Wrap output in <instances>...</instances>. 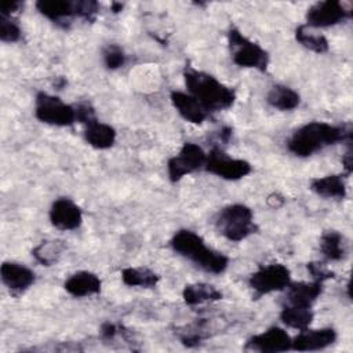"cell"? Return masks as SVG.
I'll list each match as a JSON object with an SVG mask.
<instances>
[{"label":"cell","mask_w":353,"mask_h":353,"mask_svg":"<svg viewBox=\"0 0 353 353\" xmlns=\"http://www.w3.org/2000/svg\"><path fill=\"white\" fill-rule=\"evenodd\" d=\"M350 139L352 131L349 128L323 121H310L299 127L290 137L287 141V148L298 157H309L325 146Z\"/></svg>","instance_id":"6da1fadb"},{"label":"cell","mask_w":353,"mask_h":353,"mask_svg":"<svg viewBox=\"0 0 353 353\" xmlns=\"http://www.w3.org/2000/svg\"><path fill=\"white\" fill-rule=\"evenodd\" d=\"M185 85L208 113L219 112L234 103L236 92L230 87L218 81L214 76L186 66L183 70Z\"/></svg>","instance_id":"7a4b0ae2"},{"label":"cell","mask_w":353,"mask_h":353,"mask_svg":"<svg viewBox=\"0 0 353 353\" xmlns=\"http://www.w3.org/2000/svg\"><path fill=\"white\" fill-rule=\"evenodd\" d=\"M171 247L179 255L190 259L199 268L208 273L219 274L228 268L229 259L222 252L208 248L204 240L194 232L182 229L178 230L171 239Z\"/></svg>","instance_id":"3957f363"},{"label":"cell","mask_w":353,"mask_h":353,"mask_svg":"<svg viewBox=\"0 0 353 353\" xmlns=\"http://www.w3.org/2000/svg\"><path fill=\"white\" fill-rule=\"evenodd\" d=\"M215 225L219 233L230 241H241L256 232L252 211L244 204H230L222 208Z\"/></svg>","instance_id":"277c9868"},{"label":"cell","mask_w":353,"mask_h":353,"mask_svg":"<svg viewBox=\"0 0 353 353\" xmlns=\"http://www.w3.org/2000/svg\"><path fill=\"white\" fill-rule=\"evenodd\" d=\"M232 59L237 66L254 68L265 72L269 65L268 52L256 43L247 39L239 29L232 28L228 33Z\"/></svg>","instance_id":"5b68a950"},{"label":"cell","mask_w":353,"mask_h":353,"mask_svg":"<svg viewBox=\"0 0 353 353\" xmlns=\"http://www.w3.org/2000/svg\"><path fill=\"white\" fill-rule=\"evenodd\" d=\"M34 116L41 123L57 127H68L76 121V109L65 103L58 97L47 92H39L36 95Z\"/></svg>","instance_id":"8992f818"},{"label":"cell","mask_w":353,"mask_h":353,"mask_svg":"<svg viewBox=\"0 0 353 353\" xmlns=\"http://www.w3.org/2000/svg\"><path fill=\"white\" fill-rule=\"evenodd\" d=\"M205 160L207 153L203 150V148L193 142L183 143L179 153L171 157L167 163L168 176L171 182H176L182 179L185 175L204 168Z\"/></svg>","instance_id":"52a82bcc"},{"label":"cell","mask_w":353,"mask_h":353,"mask_svg":"<svg viewBox=\"0 0 353 353\" xmlns=\"http://www.w3.org/2000/svg\"><path fill=\"white\" fill-rule=\"evenodd\" d=\"M204 170L228 181H237L251 172V164L241 159L228 156L219 148H212L207 153Z\"/></svg>","instance_id":"ba28073f"},{"label":"cell","mask_w":353,"mask_h":353,"mask_svg":"<svg viewBox=\"0 0 353 353\" xmlns=\"http://www.w3.org/2000/svg\"><path fill=\"white\" fill-rule=\"evenodd\" d=\"M248 283L256 295H265L287 288L291 283V273L281 263H270L254 272Z\"/></svg>","instance_id":"9c48e42d"},{"label":"cell","mask_w":353,"mask_h":353,"mask_svg":"<svg viewBox=\"0 0 353 353\" xmlns=\"http://www.w3.org/2000/svg\"><path fill=\"white\" fill-rule=\"evenodd\" d=\"M352 15L341 1L327 0L313 4L306 12V21L309 28H328L334 26Z\"/></svg>","instance_id":"30bf717a"},{"label":"cell","mask_w":353,"mask_h":353,"mask_svg":"<svg viewBox=\"0 0 353 353\" xmlns=\"http://www.w3.org/2000/svg\"><path fill=\"white\" fill-rule=\"evenodd\" d=\"M291 336L280 327H270L266 331L251 336L245 343V350L259 353H281L291 349Z\"/></svg>","instance_id":"8fae6325"},{"label":"cell","mask_w":353,"mask_h":353,"mask_svg":"<svg viewBox=\"0 0 353 353\" xmlns=\"http://www.w3.org/2000/svg\"><path fill=\"white\" fill-rule=\"evenodd\" d=\"M50 221L59 230H73L81 225L83 214L80 207L70 199H57L50 208Z\"/></svg>","instance_id":"7c38bea8"},{"label":"cell","mask_w":353,"mask_h":353,"mask_svg":"<svg viewBox=\"0 0 353 353\" xmlns=\"http://www.w3.org/2000/svg\"><path fill=\"white\" fill-rule=\"evenodd\" d=\"M336 341V331L331 327L320 330H302L292 341L291 349L298 352L321 350Z\"/></svg>","instance_id":"4fadbf2b"},{"label":"cell","mask_w":353,"mask_h":353,"mask_svg":"<svg viewBox=\"0 0 353 353\" xmlns=\"http://www.w3.org/2000/svg\"><path fill=\"white\" fill-rule=\"evenodd\" d=\"M3 284L11 292H23L34 283V273L17 262H4L0 268Z\"/></svg>","instance_id":"5bb4252c"},{"label":"cell","mask_w":353,"mask_h":353,"mask_svg":"<svg viewBox=\"0 0 353 353\" xmlns=\"http://www.w3.org/2000/svg\"><path fill=\"white\" fill-rule=\"evenodd\" d=\"M171 102L176 112L189 123L201 124L207 117V109L189 92L182 91H172L171 92Z\"/></svg>","instance_id":"9a60e30c"},{"label":"cell","mask_w":353,"mask_h":353,"mask_svg":"<svg viewBox=\"0 0 353 353\" xmlns=\"http://www.w3.org/2000/svg\"><path fill=\"white\" fill-rule=\"evenodd\" d=\"M36 8L41 15L62 28H68L70 19L73 17H77L74 10V1L40 0L36 3Z\"/></svg>","instance_id":"2e32d148"},{"label":"cell","mask_w":353,"mask_h":353,"mask_svg":"<svg viewBox=\"0 0 353 353\" xmlns=\"http://www.w3.org/2000/svg\"><path fill=\"white\" fill-rule=\"evenodd\" d=\"M323 283L313 280L299 281V283H290L287 287V303L298 305V306H307L312 307L313 302L321 295Z\"/></svg>","instance_id":"e0dca14e"},{"label":"cell","mask_w":353,"mask_h":353,"mask_svg":"<svg viewBox=\"0 0 353 353\" xmlns=\"http://www.w3.org/2000/svg\"><path fill=\"white\" fill-rule=\"evenodd\" d=\"M63 287L73 296H77V298L90 296L101 291V280L95 273L81 270V272L73 273L65 281Z\"/></svg>","instance_id":"ac0fdd59"},{"label":"cell","mask_w":353,"mask_h":353,"mask_svg":"<svg viewBox=\"0 0 353 353\" xmlns=\"http://www.w3.org/2000/svg\"><path fill=\"white\" fill-rule=\"evenodd\" d=\"M84 138L87 143L95 149H108L113 146L116 141V131L112 125L95 119L85 124Z\"/></svg>","instance_id":"d6986e66"},{"label":"cell","mask_w":353,"mask_h":353,"mask_svg":"<svg viewBox=\"0 0 353 353\" xmlns=\"http://www.w3.org/2000/svg\"><path fill=\"white\" fill-rule=\"evenodd\" d=\"M310 189L327 199H343L346 196V183L341 174L314 178L310 182Z\"/></svg>","instance_id":"ffe728a7"},{"label":"cell","mask_w":353,"mask_h":353,"mask_svg":"<svg viewBox=\"0 0 353 353\" xmlns=\"http://www.w3.org/2000/svg\"><path fill=\"white\" fill-rule=\"evenodd\" d=\"M281 321L294 330H306L312 320H313V312L307 306H298V305H284L280 312Z\"/></svg>","instance_id":"44dd1931"},{"label":"cell","mask_w":353,"mask_h":353,"mask_svg":"<svg viewBox=\"0 0 353 353\" xmlns=\"http://www.w3.org/2000/svg\"><path fill=\"white\" fill-rule=\"evenodd\" d=\"M266 101L274 109L285 112L295 109L301 102V97L295 90L283 84H277L270 88Z\"/></svg>","instance_id":"7402d4cb"},{"label":"cell","mask_w":353,"mask_h":353,"mask_svg":"<svg viewBox=\"0 0 353 353\" xmlns=\"http://www.w3.org/2000/svg\"><path fill=\"white\" fill-rule=\"evenodd\" d=\"M182 296L186 305L194 306L204 302L218 301L222 298V292L216 290L214 285H210L205 283H194V284H188L183 288Z\"/></svg>","instance_id":"603a6c76"},{"label":"cell","mask_w":353,"mask_h":353,"mask_svg":"<svg viewBox=\"0 0 353 353\" xmlns=\"http://www.w3.org/2000/svg\"><path fill=\"white\" fill-rule=\"evenodd\" d=\"M121 280L130 287L152 288L157 284L159 276L148 268H125L121 270Z\"/></svg>","instance_id":"cb8c5ba5"},{"label":"cell","mask_w":353,"mask_h":353,"mask_svg":"<svg viewBox=\"0 0 353 353\" xmlns=\"http://www.w3.org/2000/svg\"><path fill=\"white\" fill-rule=\"evenodd\" d=\"M320 251L328 261H341L345 256L342 236L335 230H328L321 236Z\"/></svg>","instance_id":"d4e9b609"},{"label":"cell","mask_w":353,"mask_h":353,"mask_svg":"<svg viewBox=\"0 0 353 353\" xmlns=\"http://www.w3.org/2000/svg\"><path fill=\"white\" fill-rule=\"evenodd\" d=\"M295 39L307 50H312L317 54H323L328 51V40L320 34L314 33L310 28L306 25H299L295 29Z\"/></svg>","instance_id":"484cf974"},{"label":"cell","mask_w":353,"mask_h":353,"mask_svg":"<svg viewBox=\"0 0 353 353\" xmlns=\"http://www.w3.org/2000/svg\"><path fill=\"white\" fill-rule=\"evenodd\" d=\"M62 251H63V243L58 240H51V241H41L37 247H34V250L32 251V255L41 265L50 266L59 259Z\"/></svg>","instance_id":"4316f807"},{"label":"cell","mask_w":353,"mask_h":353,"mask_svg":"<svg viewBox=\"0 0 353 353\" xmlns=\"http://www.w3.org/2000/svg\"><path fill=\"white\" fill-rule=\"evenodd\" d=\"M0 39L4 43H15L21 39V28L11 17L0 14Z\"/></svg>","instance_id":"83f0119b"},{"label":"cell","mask_w":353,"mask_h":353,"mask_svg":"<svg viewBox=\"0 0 353 353\" xmlns=\"http://www.w3.org/2000/svg\"><path fill=\"white\" fill-rule=\"evenodd\" d=\"M103 63L110 70L121 68L125 63V54L123 48L117 44H109L103 50Z\"/></svg>","instance_id":"f1b7e54d"},{"label":"cell","mask_w":353,"mask_h":353,"mask_svg":"<svg viewBox=\"0 0 353 353\" xmlns=\"http://www.w3.org/2000/svg\"><path fill=\"white\" fill-rule=\"evenodd\" d=\"M99 4L94 0H77L74 1V10L76 15L85 19V21H94L95 14L98 12Z\"/></svg>","instance_id":"f546056e"},{"label":"cell","mask_w":353,"mask_h":353,"mask_svg":"<svg viewBox=\"0 0 353 353\" xmlns=\"http://www.w3.org/2000/svg\"><path fill=\"white\" fill-rule=\"evenodd\" d=\"M74 109H76V121H80L84 125L97 119L94 108L87 102L79 103L77 106H74Z\"/></svg>","instance_id":"4dcf8cb0"},{"label":"cell","mask_w":353,"mask_h":353,"mask_svg":"<svg viewBox=\"0 0 353 353\" xmlns=\"http://www.w3.org/2000/svg\"><path fill=\"white\" fill-rule=\"evenodd\" d=\"M307 269L312 273L313 279L317 280V281H321V283L334 277V273L331 270H328L323 263H319V262L307 263Z\"/></svg>","instance_id":"1f68e13d"},{"label":"cell","mask_w":353,"mask_h":353,"mask_svg":"<svg viewBox=\"0 0 353 353\" xmlns=\"http://www.w3.org/2000/svg\"><path fill=\"white\" fill-rule=\"evenodd\" d=\"M119 334V327L110 321L108 323H103L102 327H101V336L105 339V341H110L113 339L116 335Z\"/></svg>","instance_id":"d6a6232c"},{"label":"cell","mask_w":353,"mask_h":353,"mask_svg":"<svg viewBox=\"0 0 353 353\" xmlns=\"http://www.w3.org/2000/svg\"><path fill=\"white\" fill-rule=\"evenodd\" d=\"M22 6L23 4L21 1H4L0 7V14L11 17V14L19 11V8H22Z\"/></svg>","instance_id":"836d02e7"},{"label":"cell","mask_w":353,"mask_h":353,"mask_svg":"<svg viewBox=\"0 0 353 353\" xmlns=\"http://www.w3.org/2000/svg\"><path fill=\"white\" fill-rule=\"evenodd\" d=\"M342 163H343V165H345L346 172L350 174L352 170H353V152H352V146H350V145H349V149L346 150V153L343 154Z\"/></svg>","instance_id":"e575fe53"},{"label":"cell","mask_w":353,"mask_h":353,"mask_svg":"<svg viewBox=\"0 0 353 353\" xmlns=\"http://www.w3.org/2000/svg\"><path fill=\"white\" fill-rule=\"evenodd\" d=\"M121 8H123V4H120V3H113L112 4L113 12H119V11H121Z\"/></svg>","instance_id":"d590c367"}]
</instances>
